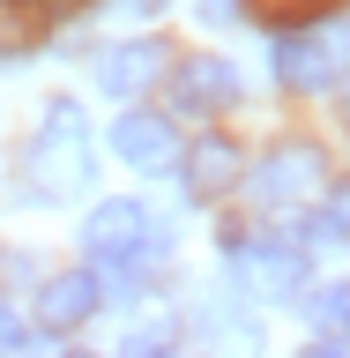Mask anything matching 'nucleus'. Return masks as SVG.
I'll return each instance as SVG.
<instances>
[{"label": "nucleus", "mask_w": 350, "mask_h": 358, "mask_svg": "<svg viewBox=\"0 0 350 358\" xmlns=\"http://www.w3.org/2000/svg\"><path fill=\"white\" fill-rule=\"evenodd\" d=\"M30 187L45 201H67L75 187H89V120H82L75 97H60L45 112L38 142H30Z\"/></svg>", "instance_id": "1"}, {"label": "nucleus", "mask_w": 350, "mask_h": 358, "mask_svg": "<svg viewBox=\"0 0 350 358\" xmlns=\"http://www.w3.org/2000/svg\"><path fill=\"white\" fill-rule=\"evenodd\" d=\"M82 246H89V268L105 276H134V268L156 254V224L142 201H97L82 224Z\"/></svg>", "instance_id": "2"}, {"label": "nucleus", "mask_w": 350, "mask_h": 358, "mask_svg": "<svg viewBox=\"0 0 350 358\" xmlns=\"http://www.w3.org/2000/svg\"><path fill=\"white\" fill-rule=\"evenodd\" d=\"M224 254L239 276L268 291V299H291V291H306V246H284V239H254V231H224Z\"/></svg>", "instance_id": "3"}, {"label": "nucleus", "mask_w": 350, "mask_h": 358, "mask_svg": "<svg viewBox=\"0 0 350 358\" xmlns=\"http://www.w3.org/2000/svg\"><path fill=\"white\" fill-rule=\"evenodd\" d=\"M313 187H328V157L313 150V142H284V150L261 157V172H254V194L268 209H284V201H306Z\"/></svg>", "instance_id": "4"}, {"label": "nucleus", "mask_w": 350, "mask_h": 358, "mask_svg": "<svg viewBox=\"0 0 350 358\" xmlns=\"http://www.w3.org/2000/svg\"><path fill=\"white\" fill-rule=\"evenodd\" d=\"M343 52H350V30H328V38H276V83L284 90H328Z\"/></svg>", "instance_id": "5"}, {"label": "nucleus", "mask_w": 350, "mask_h": 358, "mask_svg": "<svg viewBox=\"0 0 350 358\" xmlns=\"http://www.w3.org/2000/svg\"><path fill=\"white\" fill-rule=\"evenodd\" d=\"M112 150L127 157L134 172H164V164H179V134L156 112H119L112 120Z\"/></svg>", "instance_id": "6"}, {"label": "nucleus", "mask_w": 350, "mask_h": 358, "mask_svg": "<svg viewBox=\"0 0 350 358\" xmlns=\"http://www.w3.org/2000/svg\"><path fill=\"white\" fill-rule=\"evenodd\" d=\"M97 306H105V276H97V268H67V276H52V284L38 291V321L45 329H75V321H89Z\"/></svg>", "instance_id": "7"}, {"label": "nucleus", "mask_w": 350, "mask_h": 358, "mask_svg": "<svg viewBox=\"0 0 350 358\" xmlns=\"http://www.w3.org/2000/svg\"><path fill=\"white\" fill-rule=\"evenodd\" d=\"M172 67V52L156 38H134V45H112L105 60H97V90H112V97H134V90H150L156 75Z\"/></svg>", "instance_id": "8"}, {"label": "nucleus", "mask_w": 350, "mask_h": 358, "mask_svg": "<svg viewBox=\"0 0 350 358\" xmlns=\"http://www.w3.org/2000/svg\"><path fill=\"white\" fill-rule=\"evenodd\" d=\"M239 97V67L231 60H187L179 67V105L187 112H224Z\"/></svg>", "instance_id": "9"}, {"label": "nucleus", "mask_w": 350, "mask_h": 358, "mask_svg": "<svg viewBox=\"0 0 350 358\" xmlns=\"http://www.w3.org/2000/svg\"><path fill=\"white\" fill-rule=\"evenodd\" d=\"M239 150L224 142V134H201L194 150H187V194H224V187H239Z\"/></svg>", "instance_id": "10"}, {"label": "nucleus", "mask_w": 350, "mask_h": 358, "mask_svg": "<svg viewBox=\"0 0 350 358\" xmlns=\"http://www.w3.org/2000/svg\"><path fill=\"white\" fill-rule=\"evenodd\" d=\"M298 239H306V246H343L350 239V187H335V194L298 224Z\"/></svg>", "instance_id": "11"}, {"label": "nucleus", "mask_w": 350, "mask_h": 358, "mask_svg": "<svg viewBox=\"0 0 350 358\" xmlns=\"http://www.w3.org/2000/svg\"><path fill=\"white\" fill-rule=\"evenodd\" d=\"M306 321L321 336H350V284H313L306 291Z\"/></svg>", "instance_id": "12"}, {"label": "nucleus", "mask_w": 350, "mask_h": 358, "mask_svg": "<svg viewBox=\"0 0 350 358\" xmlns=\"http://www.w3.org/2000/svg\"><path fill=\"white\" fill-rule=\"evenodd\" d=\"M119 358H172V329L156 321V329H134L127 343H119Z\"/></svg>", "instance_id": "13"}, {"label": "nucleus", "mask_w": 350, "mask_h": 358, "mask_svg": "<svg viewBox=\"0 0 350 358\" xmlns=\"http://www.w3.org/2000/svg\"><path fill=\"white\" fill-rule=\"evenodd\" d=\"M22 343H30V321H22L15 306H0V358H15Z\"/></svg>", "instance_id": "14"}, {"label": "nucleus", "mask_w": 350, "mask_h": 358, "mask_svg": "<svg viewBox=\"0 0 350 358\" xmlns=\"http://www.w3.org/2000/svg\"><path fill=\"white\" fill-rule=\"evenodd\" d=\"M306 358H350V336H321V343H313Z\"/></svg>", "instance_id": "15"}, {"label": "nucleus", "mask_w": 350, "mask_h": 358, "mask_svg": "<svg viewBox=\"0 0 350 358\" xmlns=\"http://www.w3.org/2000/svg\"><path fill=\"white\" fill-rule=\"evenodd\" d=\"M164 0H112V15H156Z\"/></svg>", "instance_id": "16"}, {"label": "nucleus", "mask_w": 350, "mask_h": 358, "mask_svg": "<svg viewBox=\"0 0 350 358\" xmlns=\"http://www.w3.org/2000/svg\"><path fill=\"white\" fill-rule=\"evenodd\" d=\"M8 8H38V15H60V8H75V0H8Z\"/></svg>", "instance_id": "17"}, {"label": "nucleus", "mask_w": 350, "mask_h": 358, "mask_svg": "<svg viewBox=\"0 0 350 358\" xmlns=\"http://www.w3.org/2000/svg\"><path fill=\"white\" fill-rule=\"evenodd\" d=\"M201 15H209V22H224V15H231V0H201Z\"/></svg>", "instance_id": "18"}, {"label": "nucleus", "mask_w": 350, "mask_h": 358, "mask_svg": "<svg viewBox=\"0 0 350 358\" xmlns=\"http://www.w3.org/2000/svg\"><path fill=\"white\" fill-rule=\"evenodd\" d=\"M335 105H343V127H350V83H343V97H335Z\"/></svg>", "instance_id": "19"}, {"label": "nucleus", "mask_w": 350, "mask_h": 358, "mask_svg": "<svg viewBox=\"0 0 350 358\" xmlns=\"http://www.w3.org/2000/svg\"><path fill=\"white\" fill-rule=\"evenodd\" d=\"M75 358H82V351H75Z\"/></svg>", "instance_id": "20"}]
</instances>
